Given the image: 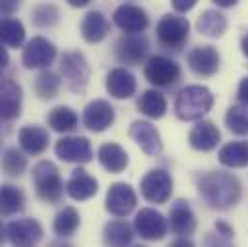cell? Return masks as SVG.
I'll return each mask as SVG.
<instances>
[{"mask_svg":"<svg viewBox=\"0 0 248 247\" xmlns=\"http://www.w3.org/2000/svg\"><path fill=\"white\" fill-rule=\"evenodd\" d=\"M198 191L212 209H231L241 199V182L229 172H208L198 180Z\"/></svg>","mask_w":248,"mask_h":247,"instance_id":"6da1fadb","label":"cell"},{"mask_svg":"<svg viewBox=\"0 0 248 247\" xmlns=\"http://www.w3.org/2000/svg\"><path fill=\"white\" fill-rule=\"evenodd\" d=\"M214 106V95L204 85H186L175 99V114L179 120H200Z\"/></svg>","mask_w":248,"mask_h":247,"instance_id":"7a4b0ae2","label":"cell"},{"mask_svg":"<svg viewBox=\"0 0 248 247\" xmlns=\"http://www.w3.org/2000/svg\"><path fill=\"white\" fill-rule=\"evenodd\" d=\"M33 184L39 199L45 203H60L63 197V180L60 176V170L50 160H41L33 166Z\"/></svg>","mask_w":248,"mask_h":247,"instance_id":"3957f363","label":"cell"},{"mask_svg":"<svg viewBox=\"0 0 248 247\" xmlns=\"http://www.w3.org/2000/svg\"><path fill=\"white\" fill-rule=\"evenodd\" d=\"M60 73L69 91L83 93L91 79V68L89 62L79 51H67L60 58Z\"/></svg>","mask_w":248,"mask_h":247,"instance_id":"277c9868","label":"cell"},{"mask_svg":"<svg viewBox=\"0 0 248 247\" xmlns=\"http://www.w3.org/2000/svg\"><path fill=\"white\" fill-rule=\"evenodd\" d=\"M190 23L181 14H166L156 25V37L168 51H179L188 41Z\"/></svg>","mask_w":248,"mask_h":247,"instance_id":"5b68a950","label":"cell"},{"mask_svg":"<svg viewBox=\"0 0 248 247\" xmlns=\"http://www.w3.org/2000/svg\"><path fill=\"white\" fill-rule=\"evenodd\" d=\"M144 77L156 87H171L179 81L181 68L175 60L156 54V56H150L144 64Z\"/></svg>","mask_w":248,"mask_h":247,"instance_id":"8992f818","label":"cell"},{"mask_svg":"<svg viewBox=\"0 0 248 247\" xmlns=\"http://www.w3.org/2000/svg\"><path fill=\"white\" fill-rule=\"evenodd\" d=\"M173 191V180L166 170H150L142 180H140V193L148 203L164 205L171 197Z\"/></svg>","mask_w":248,"mask_h":247,"instance_id":"52a82bcc","label":"cell"},{"mask_svg":"<svg viewBox=\"0 0 248 247\" xmlns=\"http://www.w3.org/2000/svg\"><path fill=\"white\" fill-rule=\"evenodd\" d=\"M56 47L45 37H33L21 54V64L27 70H48V66L56 58Z\"/></svg>","mask_w":248,"mask_h":247,"instance_id":"ba28073f","label":"cell"},{"mask_svg":"<svg viewBox=\"0 0 248 247\" xmlns=\"http://www.w3.org/2000/svg\"><path fill=\"white\" fill-rule=\"evenodd\" d=\"M8 240L14 247H37L43 240V226L35 218H17L6 226Z\"/></svg>","mask_w":248,"mask_h":247,"instance_id":"9c48e42d","label":"cell"},{"mask_svg":"<svg viewBox=\"0 0 248 247\" xmlns=\"http://www.w3.org/2000/svg\"><path fill=\"white\" fill-rule=\"evenodd\" d=\"M21 101V85L10 77H0V122H12L19 118Z\"/></svg>","mask_w":248,"mask_h":247,"instance_id":"30bf717a","label":"cell"},{"mask_svg":"<svg viewBox=\"0 0 248 247\" xmlns=\"http://www.w3.org/2000/svg\"><path fill=\"white\" fill-rule=\"evenodd\" d=\"M168 220L156 209H140L135 216V230L142 240H162L168 234Z\"/></svg>","mask_w":248,"mask_h":247,"instance_id":"8fae6325","label":"cell"},{"mask_svg":"<svg viewBox=\"0 0 248 247\" xmlns=\"http://www.w3.org/2000/svg\"><path fill=\"white\" fill-rule=\"evenodd\" d=\"M114 54L120 64L139 66L148 54V39L144 35H124L118 39Z\"/></svg>","mask_w":248,"mask_h":247,"instance_id":"7c38bea8","label":"cell"},{"mask_svg":"<svg viewBox=\"0 0 248 247\" xmlns=\"http://www.w3.org/2000/svg\"><path fill=\"white\" fill-rule=\"evenodd\" d=\"M137 207V193L125 182H116L110 185L106 193V211L118 218L127 216Z\"/></svg>","mask_w":248,"mask_h":247,"instance_id":"4fadbf2b","label":"cell"},{"mask_svg":"<svg viewBox=\"0 0 248 247\" xmlns=\"http://www.w3.org/2000/svg\"><path fill=\"white\" fill-rule=\"evenodd\" d=\"M114 23L125 35H142L148 27V14L137 4H122L114 12Z\"/></svg>","mask_w":248,"mask_h":247,"instance_id":"5bb4252c","label":"cell"},{"mask_svg":"<svg viewBox=\"0 0 248 247\" xmlns=\"http://www.w3.org/2000/svg\"><path fill=\"white\" fill-rule=\"evenodd\" d=\"M56 157L63 162H75V164H87L93 160V149L87 137H62L56 147Z\"/></svg>","mask_w":248,"mask_h":247,"instance_id":"9a60e30c","label":"cell"},{"mask_svg":"<svg viewBox=\"0 0 248 247\" xmlns=\"http://www.w3.org/2000/svg\"><path fill=\"white\" fill-rule=\"evenodd\" d=\"M129 135L142 149V153L148 157H156L164 149V143H162L158 129L146 120H135L129 127Z\"/></svg>","mask_w":248,"mask_h":247,"instance_id":"2e32d148","label":"cell"},{"mask_svg":"<svg viewBox=\"0 0 248 247\" xmlns=\"http://www.w3.org/2000/svg\"><path fill=\"white\" fill-rule=\"evenodd\" d=\"M114 120H116L114 106L108 101H102V99H96V101L89 103L85 112H83V124L94 133L106 131L114 124Z\"/></svg>","mask_w":248,"mask_h":247,"instance_id":"e0dca14e","label":"cell"},{"mask_svg":"<svg viewBox=\"0 0 248 247\" xmlns=\"http://www.w3.org/2000/svg\"><path fill=\"white\" fill-rule=\"evenodd\" d=\"M188 68L200 77H212L219 70V53L212 45L194 47L188 53Z\"/></svg>","mask_w":248,"mask_h":247,"instance_id":"ac0fdd59","label":"cell"},{"mask_svg":"<svg viewBox=\"0 0 248 247\" xmlns=\"http://www.w3.org/2000/svg\"><path fill=\"white\" fill-rule=\"evenodd\" d=\"M168 226L171 228L173 234H177L179 238H188L194 230H196V216L190 209V205L183 201V199H177L170 211V222Z\"/></svg>","mask_w":248,"mask_h":247,"instance_id":"d6986e66","label":"cell"},{"mask_svg":"<svg viewBox=\"0 0 248 247\" xmlns=\"http://www.w3.org/2000/svg\"><path fill=\"white\" fill-rule=\"evenodd\" d=\"M106 91L114 99H131L137 93V79L125 68H114L106 75Z\"/></svg>","mask_w":248,"mask_h":247,"instance_id":"ffe728a7","label":"cell"},{"mask_svg":"<svg viewBox=\"0 0 248 247\" xmlns=\"http://www.w3.org/2000/svg\"><path fill=\"white\" fill-rule=\"evenodd\" d=\"M219 139H221V133L217 129V125L210 120H202L198 122L188 133V143L192 149L196 151H214L217 145H219Z\"/></svg>","mask_w":248,"mask_h":247,"instance_id":"44dd1931","label":"cell"},{"mask_svg":"<svg viewBox=\"0 0 248 247\" xmlns=\"http://www.w3.org/2000/svg\"><path fill=\"white\" fill-rule=\"evenodd\" d=\"M17 139H19V147L27 155H33V157L43 155L50 143L48 131L41 125H23L17 133Z\"/></svg>","mask_w":248,"mask_h":247,"instance_id":"7402d4cb","label":"cell"},{"mask_svg":"<svg viewBox=\"0 0 248 247\" xmlns=\"http://www.w3.org/2000/svg\"><path fill=\"white\" fill-rule=\"evenodd\" d=\"M65 191L71 199L75 201H87L91 197L96 195L98 191V182L83 168H75L73 174L69 176L67 184H65Z\"/></svg>","mask_w":248,"mask_h":247,"instance_id":"603a6c76","label":"cell"},{"mask_svg":"<svg viewBox=\"0 0 248 247\" xmlns=\"http://www.w3.org/2000/svg\"><path fill=\"white\" fill-rule=\"evenodd\" d=\"M108 33H110V21L102 12L91 10L81 19V35L87 43H93V45L100 43L108 37Z\"/></svg>","mask_w":248,"mask_h":247,"instance_id":"cb8c5ba5","label":"cell"},{"mask_svg":"<svg viewBox=\"0 0 248 247\" xmlns=\"http://www.w3.org/2000/svg\"><path fill=\"white\" fill-rule=\"evenodd\" d=\"M98 160L102 168H106L112 174H120L129 166V155L122 145L118 143H104L98 149Z\"/></svg>","mask_w":248,"mask_h":247,"instance_id":"d4e9b609","label":"cell"},{"mask_svg":"<svg viewBox=\"0 0 248 247\" xmlns=\"http://www.w3.org/2000/svg\"><path fill=\"white\" fill-rule=\"evenodd\" d=\"M25 209V193L12 184L0 185V216L19 214Z\"/></svg>","mask_w":248,"mask_h":247,"instance_id":"484cf974","label":"cell"},{"mask_svg":"<svg viewBox=\"0 0 248 247\" xmlns=\"http://www.w3.org/2000/svg\"><path fill=\"white\" fill-rule=\"evenodd\" d=\"M137 106L144 116H148L152 120H160L168 110V101L158 89H148L139 97Z\"/></svg>","mask_w":248,"mask_h":247,"instance_id":"4316f807","label":"cell"},{"mask_svg":"<svg viewBox=\"0 0 248 247\" xmlns=\"http://www.w3.org/2000/svg\"><path fill=\"white\" fill-rule=\"evenodd\" d=\"M219 162L227 168L248 166V141H231L219 149Z\"/></svg>","mask_w":248,"mask_h":247,"instance_id":"83f0119b","label":"cell"},{"mask_svg":"<svg viewBox=\"0 0 248 247\" xmlns=\"http://www.w3.org/2000/svg\"><path fill=\"white\" fill-rule=\"evenodd\" d=\"M196 29L206 37H221L227 29V18L219 10H204L196 21Z\"/></svg>","mask_w":248,"mask_h":247,"instance_id":"f1b7e54d","label":"cell"},{"mask_svg":"<svg viewBox=\"0 0 248 247\" xmlns=\"http://www.w3.org/2000/svg\"><path fill=\"white\" fill-rule=\"evenodd\" d=\"M133 228L125 220H112L104 226V246L106 247H127L133 242Z\"/></svg>","mask_w":248,"mask_h":247,"instance_id":"f546056e","label":"cell"},{"mask_svg":"<svg viewBox=\"0 0 248 247\" xmlns=\"http://www.w3.org/2000/svg\"><path fill=\"white\" fill-rule=\"evenodd\" d=\"M25 41V27L17 18L0 19V43L10 49H19Z\"/></svg>","mask_w":248,"mask_h":247,"instance_id":"4dcf8cb0","label":"cell"},{"mask_svg":"<svg viewBox=\"0 0 248 247\" xmlns=\"http://www.w3.org/2000/svg\"><path fill=\"white\" fill-rule=\"evenodd\" d=\"M62 87V79L56 71L52 70H43L37 77H35V83H33V89H35V95L43 101H50L58 95Z\"/></svg>","mask_w":248,"mask_h":247,"instance_id":"1f68e13d","label":"cell"},{"mask_svg":"<svg viewBox=\"0 0 248 247\" xmlns=\"http://www.w3.org/2000/svg\"><path fill=\"white\" fill-rule=\"evenodd\" d=\"M48 125L58 133H69L79 125V116L69 106H56L48 114Z\"/></svg>","mask_w":248,"mask_h":247,"instance_id":"d6a6232c","label":"cell"},{"mask_svg":"<svg viewBox=\"0 0 248 247\" xmlns=\"http://www.w3.org/2000/svg\"><path fill=\"white\" fill-rule=\"evenodd\" d=\"M79 224H81L79 212H77L73 207H63L62 211L56 214V218H54L52 230H54L60 238H67V236H73V234L77 232Z\"/></svg>","mask_w":248,"mask_h":247,"instance_id":"836d02e7","label":"cell"},{"mask_svg":"<svg viewBox=\"0 0 248 247\" xmlns=\"http://www.w3.org/2000/svg\"><path fill=\"white\" fill-rule=\"evenodd\" d=\"M0 168L6 176L10 178H19L25 170H27V159L21 151H17L16 147H10L2 153V160H0Z\"/></svg>","mask_w":248,"mask_h":247,"instance_id":"e575fe53","label":"cell"},{"mask_svg":"<svg viewBox=\"0 0 248 247\" xmlns=\"http://www.w3.org/2000/svg\"><path fill=\"white\" fill-rule=\"evenodd\" d=\"M60 19V10L54 4H37L31 12V21L37 27H54Z\"/></svg>","mask_w":248,"mask_h":247,"instance_id":"d590c367","label":"cell"},{"mask_svg":"<svg viewBox=\"0 0 248 247\" xmlns=\"http://www.w3.org/2000/svg\"><path fill=\"white\" fill-rule=\"evenodd\" d=\"M227 127L237 135H248V106L233 105L225 114Z\"/></svg>","mask_w":248,"mask_h":247,"instance_id":"8d00e7d4","label":"cell"},{"mask_svg":"<svg viewBox=\"0 0 248 247\" xmlns=\"http://www.w3.org/2000/svg\"><path fill=\"white\" fill-rule=\"evenodd\" d=\"M19 8V2H14V0H6V2H0V19L2 18H12V14Z\"/></svg>","mask_w":248,"mask_h":247,"instance_id":"74e56055","label":"cell"},{"mask_svg":"<svg viewBox=\"0 0 248 247\" xmlns=\"http://www.w3.org/2000/svg\"><path fill=\"white\" fill-rule=\"evenodd\" d=\"M237 99L241 101V105H243V106H248V77H243V81L239 83Z\"/></svg>","mask_w":248,"mask_h":247,"instance_id":"f35d334b","label":"cell"},{"mask_svg":"<svg viewBox=\"0 0 248 247\" xmlns=\"http://www.w3.org/2000/svg\"><path fill=\"white\" fill-rule=\"evenodd\" d=\"M196 6V0H173V10L177 14H183V12H188Z\"/></svg>","mask_w":248,"mask_h":247,"instance_id":"ab89813d","label":"cell"},{"mask_svg":"<svg viewBox=\"0 0 248 247\" xmlns=\"http://www.w3.org/2000/svg\"><path fill=\"white\" fill-rule=\"evenodd\" d=\"M204 247H231V246L223 238H219V236H206Z\"/></svg>","mask_w":248,"mask_h":247,"instance_id":"60d3db41","label":"cell"},{"mask_svg":"<svg viewBox=\"0 0 248 247\" xmlns=\"http://www.w3.org/2000/svg\"><path fill=\"white\" fill-rule=\"evenodd\" d=\"M216 230H217V234H219V236H223L225 240H227V238H231V236L235 234V232H233V228H231L227 222H223V220H217V222H216Z\"/></svg>","mask_w":248,"mask_h":247,"instance_id":"b9f144b4","label":"cell"},{"mask_svg":"<svg viewBox=\"0 0 248 247\" xmlns=\"http://www.w3.org/2000/svg\"><path fill=\"white\" fill-rule=\"evenodd\" d=\"M170 247H196L192 244V240L190 238H177V240H173Z\"/></svg>","mask_w":248,"mask_h":247,"instance_id":"7bdbcfd3","label":"cell"},{"mask_svg":"<svg viewBox=\"0 0 248 247\" xmlns=\"http://www.w3.org/2000/svg\"><path fill=\"white\" fill-rule=\"evenodd\" d=\"M8 62H10L8 51H6V49H4V45L0 43V70H4V68L8 66Z\"/></svg>","mask_w":248,"mask_h":247,"instance_id":"ee69618b","label":"cell"},{"mask_svg":"<svg viewBox=\"0 0 248 247\" xmlns=\"http://www.w3.org/2000/svg\"><path fill=\"white\" fill-rule=\"evenodd\" d=\"M6 238H8V232H6V226H4V224H2V220H0V247L4 246Z\"/></svg>","mask_w":248,"mask_h":247,"instance_id":"f6af8a7d","label":"cell"},{"mask_svg":"<svg viewBox=\"0 0 248 247\" xmlns=\"http://www.w3.org/2000/svg\"><path fill=\"white\" fill-rule=\"evenodd\" d=\"M216 4H217L219 8H229V6H235L237 2H235V0H216Z\"/></svg>","mask_w":248,"mask_h":247,"instance_id":"bcb514c9","label":"cell"},{"mask_svg":"<svg viewBox=\"0 0 248 247\" xmlns=\"http://www.w3.org/2000/svg\"><path fill=\"white\" fill-rule=\"evenodd\" d=\"M241 49H243V54L247 56V60H248V33L243 37V41H241Z\"/></svg>","mask_w":248,"mask_h":247,"instance_id":"7dc6e473","label":"cell"},{"mask_svg":"<svg viewBox=\"0 0 248 247\" xmlns=\"http://www.w3.org/2000/svg\"><path fill=\"white\" fill-rule=\"evenodd\" d=\"M87 4H89V0H69V6H73V8H83Z\"/></svg>","mask_w":248,"mask_h":247,"instance_id":"c3c4849f","label":"cell"},{"mask_svg":"<svg viewBox=\"0 0 248 247\" xmlns=\"http://www.w3.org/2000/svg\"><path fill=\"white\" fill-rule=\"evenodd\" d=\"M48 247H73V246H71V244H67V242H58V240H56V242H50Z\"/></svg>","mask_w":248,"mask_h":247,"instance_id":"681fc988","label":"cell"},{"mask_svg":"<svg viewBox=\"0 0 248 247\" xmlns=\"http://www.w3.org/2000/svg\"><path fill=\"white\" fill-rule=\"evenodd\" d=\"M135 247H144V246H135Z\"/></svg>","mask_w":248,"mask_h":247,"instance_id":"f907efd6","label":"cell"}]
</instances>
